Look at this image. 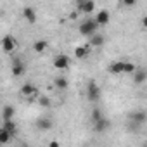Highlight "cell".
<instances>
[{
	"label": "cell",
	"instance_id": "6da1fadb",
	"mask_svg": "<svg viewBox=\"0 0 147 147\" xmlns=\"http://www.w3.org/2000/svg\"><path fill=\"white\" fill-rule=\"evenodd\" d=\"M97 30H99V26H97V23L92 19V18H88V19H85L82 24H80V28H78V31H80V35H83V36H92V35H95L97 33Z\"/></svg>",
	"mask_w": 147,
	"mask_h": 147
},
{
	"label": "cell",
	"instance_id": "7a4b0ae2",
	"mask_svg": "<svg viewBox=\"0 0 147 147\" xmlns=\"http://www.w3.org/2000/svg\"><path fill=\"white\" fill-rule=\"evenodd\" d=\"M0 47H2V50L5 54H12L18 49V40L12 35H4L2 40H0Z\"/></svg>",
	"mask_w": 147,
	"mask_h": 147
},
{
	"label": "cell",
	"instance_id": "3957f363",
	"mask_svg": "<svg viewBox=\"0 0 147 147\" xmlns=\"http://www.w3.org/2000/svg\"><path fill=\"white\" fill-rule=\"evenodd\" d=\"M52 66H54L55 69H59V71H66V69H69V66H71V59H69V55L57 54V55L54 57V61H52Z\"/></svg>",
	"mask_w": 147,
	"mask_h": 147
},
{
	"label": "cell",
	"instance_id": "277c9868",
	"mask_svg": "<svg viewBox=\"0 0 147 147\" xmlns=\"http://www.w3.org/2000/svg\"><path fill=\"white\" fill-rule=\"evenodd\" d=\"M87 99L90 100V102H97L99 99H100V87H99V83L97 82H88V85H87Z\"/></svg>",
	"mask_w": 147,
	"mask_h": 147
},
{
	"label": "cell",
	"instance_id": "5b68a950",
	"mask_svg": "<svg viewBox=\"0 0 147 147\" xmlns=\"http://www.w3.org/2000/svg\"><path fill=\"white\" fill-rule=\"evenodd\" d=\"M11 73H12V76H14V78L23 76L24 73H26V66H24V62H23L21 59H14V62H12V66H11Z\"/></svg>",
	"mask_w": 147,
	"mask_h": 147
},
{
	"label": "cell",
	"instance_id": "8992f818",
	"mask_svg": "<svg viewBox=\"0 0 147 147\" xmlns=\"http://www.w3.org/2000/svg\"><path fill=\"white\" fill-rule=\"evenodd\" d=\"M21 95H24V97H28V99H33V97H38V88L33 85V83H24L23 87H21Z\"/></svg>",
	"mask_w": 147,
	"mask_h": 147
},
{
	"label": "cell",
	"instance_id": "52a82bcc",
	"mask_svg": "<svg viewBox=\"0 0 147 147\" xmlns=\"http://www.w3.org/2000/svg\"><path fill=\"white\" fill-rule=\"evenodd\" d=\"M94 21L97 23V26H106V24H107V23L111 21V14H109V11H106V9L99 11V12L95 14Z\"/></svg>",
	"mask_w": 147,
	"mask_h": 147
},
{
	"label": "cell",
	"instance_id": "ba28073f",
	"mask_svg": "<svg viewBox=\"0 0 147 147\" xmlns=\"http://www.w3.org/2000/svg\"><path fill=\"white\" fill-rule=\"evenodd\" d=\"M78 11L82 14H92L95 11V2L94 0H83V2H78Z\"/></svg>",
	"mask_w": 147,
	"mask_h": 147
},
{
	"label": "cell",
	"instance_id": "9c48e42d",
	"mask_svg": "<svg viewBox=\"0 0 147 147\" xmlns=\"http://www.w3.org/2000/svg\"><path fill=\"white\" fill-rule=\"evenodd\" d=\"M23 18H24V21H26L28 24H35V23H36V11H35L31 5H26V7L23 9Z\"/></svg>",
	"mask_w": 147,
	"mask_h": 147
},
{
	"label": "cell",
	"instance_id": "30bf717a",
	"mask_svg": "<svg viewBox=\"0 0 147 147\" xmlns=\"http://www.w3.org/2000/svg\"><path fill=\"white\" fill-rule=\"evenodd\" d=\"M128 118H130V119H131L133 123L140 125V126H142V125L145 123V119H147V118H145V111H142V109H138V111H133V113H130V116H128Z\"/></svg>",
	"mask_w": 147,
	"mask_h": 147
},
{
	"label": "cell",
	"instance_id": "8fae6325",
	"mask_svg": "<svg viewBox=\"0 0 147 147\" xmlns=\"http://www.w3.org/2000/svg\"><path fill=\"white\" fill-rule=\"evenodd\" d=\"M145 80H147V73H145L144 69H138V67H137V69L133 71V85L140 87Z\"/></svg>",
	"mask_w": 147,
	"mask_h": 147
},
{
	"label": "cell",
	"instance_id": "7c38bea8",
	"mask_svg": "<svg viewBox=\"0 0 147 147\" xmlns=\"http://www.w3.org/2000/svg\"><path fill=\"white\" fill-rule=\"evenodd\" d=\"M104 43H106V36H104V35H100V33H95V35H92V36H90V42H88L87 45L92 49V47H102Z\"/></svg>",
	"mask_w": 147,
	"mask_h": 147
},
{
	"label": "cell",
	"instance_id": "4fadbf2b",
	"mask_svg": "<svg viewBox=\"0 0 147 147\" xmlns=\"http://www.w3.org/2000/svg\"><path fill=\"white\" fill-rule=\"evenodd\" d=\"M36 128L42 130V131H47V130L54 128V123H52L50 118H40V119H36Z\"/></svg>",
	"mask_w": 147,
	"mask_h": 147
},
{
	"label": "cell",
	"instance_id": "5bb4252c",
	"mask_svg": "<svg viewBox=\"0 0 147 147\" xmlns=\"http://www.w3.org/2000/svg\"><path fill=\"white\" fill-rule=\"evenodd\" d=\"M75 55H76V59H87L90 55V47L88 45H78L75 49Z\"/></svg>",
	"mask_w": 147,
	"mask_h": 147
},
{
	"label": "cell",
	"instance_id": "9a60e30c",
	"mask_svg": "<svg viewBox=\"0 0 147 147\" xmlns=\"http://www.w3.org/2000/svg\"><path fill=\"white\" fill-rule=\"evenodd\" d=\"M14 114H16L14 106H4V109H2V119L4 121H12Z\"/></svg>",
	"mask_w": 147,
	"mask_h": 147
},
{
	"label": "cell",
	"instance_id": "2e32d148",
	"mask_svg": "<svg viewBox=\"0 0 147 147\" xmlns=\"http://www.w3.org/2000/svg\"><path fill=\"white\" fill-rule=\"evenodd\" d=\"M123 61H114V62H111L109 64V73H111V75H121V73H123Z\"/></svg>",
	"mask_w": 147,
	"mask_h": 147
},
{
	"label": "cell",
	"instance_id": "e0dca14e",
	"mask_svg": "<svg viewBox=\"0 0 147 147\" xmlns=\"http://www.w3.org/2000/svg\"><path fill=\"white\" fill-rule=\"evenodd\" d=\"M109 125H111V121H109L107 118H102V119H99L97 123H94V130L99 131V133H102V131H106V130L109 128Z\"/></svg>",
	"mask_w": 147,
	"mask_h": 147
},
{
	"label": "cell",
	"instance_id": "ac0fdd59",
	"mask_svg": "<svg viewBox=\"0 0 147 147\" xmlns=\"http://www.w3.org/2000/svg\"><path fill=\"white\" fill-rule=\"evenodd\" d=\"M47 47H49V42H47V40H43V38H40V40H36V42L33 43V50H35L36 54L45 52V50H47Z\"/></svg>",
	"mask_w": 147,
	"mask_h": 147
},
{
	"label": "cell",
	"instance_id": "d6986e66",
	"mask_svg": "<svg viewBox=\"0 0 147 147\" xmlns=\"http://www.w3.org/2000/svg\"><path fill=\"white\" fill-rule=\"evenodd\" d=\"M11 140H12V133H9L5 128L0 126V145H5V144H9Z\"/></svg>",
	"mask_w": 147,
	"mask_h": 147
},
{
	"label": "cell",
	"instance_id": "ffe728a7",
	"mask_svg": "<svg viewBox=\"0 0 147 147\" xmlns=\"http://www.w3.org/2000/svg\"><path fill=\"white\" fill-rule=\"evenodd\" d=\"M54 85H55V88H59V90H66V88L69 87V82H67V78H64V76H57V78L54 80Z\"/></svg>",
	"mask_w": 147,
	"mask_h": 147
},
{
	"label": "cell",
	"instance_id": "44dd1931",
	"mask_svg": "<svg viewBox=\"0 0 147 147\" xmlns=\"http://www.w3.org/2000/svg\"><path fill=\"white\" fill-rule=\"evenodd\" d=\"M36 99H38V104H40L42 107H50V106H52V100H50V97H47V95H38Z\"/></svg>",
	"mask_w": 147,
	"mask_h": 147
},
{
	"label": "cell",
	"instance_id": "7402d4cb",
	"mask_svg": "<svg viewBox=\"0 0 147 147\" xmlns=\"http://www.w3.org/2000/svg\"><path fill=\"white\" fill-rule=\"evenodd\" d=\"M104 118V114H102V111L100 109H92V114H90V119H92V125L94 123H97L99 119H102Z\"/></svg>",
	"mask_w": 147,
	"mask_h": 147
},
{
	"label": "cell",
	"instance_id": "603a6c76",
	"mask_svg": "<svg viewBox=\"0 0 147 147\" xmlns=\"http://www.w3.org/2000/svg\"><path fill=\"white\" fill-rule=\"evenodd\" d=\"M2 128H5L9 133H16V123H14V119L12 121H4V125H2Z\"/></svg>",
	"mask_w": 147,
	"mask_h": 147
},
{
	"label": "cell",
	"instance_id": "cb8c5ba5",
	"mask_svg": "<svg viewBox=\"0 0 147 147\" xmlns=\"http://www.w3.org/2000/svg\"><path fill=\"white\" fill-rule=\"evenodd\" d=\"M135 69H137V66L133 62H125L123 64V73H126V75H133Z\"/></svg>",
	"mask_w": 147,
	"mask_h": 147
},
{
	"label": "cell",
	"instance_id": "d4e9b609",
	"mask_svg": "<svg viewBox=\"0 0 147 147\" xmlns=\"http://www.w3.org/2000/svg\"><path fill=\"white\" fill-rule=\"evenodd\" d=\"M126 7H131V5H137V0H125V2H123Z\"/></svg>",
	"mask_w": 147,
	"mask_h": 147
},
{
	"label": "cell",
	"instance_id": "484cf974",
	"mask_svg": "<svg viewBox=\"0 0 147 147\" xmlns=\"http://www.w3.org/2000/svg\"><path fill=\"white\" fill-rule=\"evenodd\" d=\"M49 147H61V144H59L57 140H50V142H49Z\"/></svg>",
	"mask_w": 147,
	"mask_h": 147
},
{
	"label": "cell",
	"instance_id": "4316f807",
	"mask_svg": "<svg viewBox=\"0 0 147 147\" xmlns=\"http://www.w3.org/2000/svg\"><path fill=\"white\" fill-rule=\"evenodd\" d=\"M83 147H90V145H83Z\"/></svg>",
	"mask_w": 147,
	"mask_h": 147
}]
</instances>
